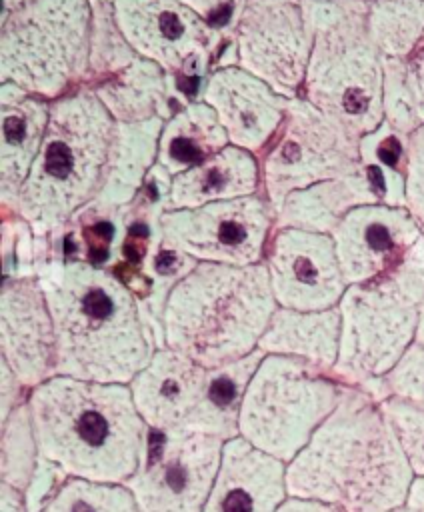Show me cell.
I'll use <instances>...</instances> for the list:
<instances>
[{"label": "cell", "instance_id": "cell-14", "mask_svg": "<svg viewBox=\"0 0 424 512\" xmlns=\"http://www.w3.org/2000/svg\"><path fill=\"white\" fill-rule=\"evenodd\" d=\"M120 32L144 58L174 76L206 74L220 28L180 0H112Z\"/></svg>", "mask_w": 424, "mask_h": 512}, {"label": "cell", "instance_id": "cell-41", "mask_svg": "<svg viewBox=\"0 0 424 512\" xmlns=\"http://www.w3.org/2000/svg\"><path fill=\"white\" fill-rule=\"evenodd\" d=\"M0 512H28L24 492L0 482Z\"/></svg>", "mask_w": 424, "mask_h": 512}, {"label": "cell", "instance_id": "cell-16", "mask_svg": "<svg viewBox=\"0 0 424 512\" xmlns=\"http://www.w3.org/2000/svg\"><path fill=\"white\" fill-rule=\"evenodd\" d=\"M422 234L424 230L406 206L366 204L348 212L330 236L350 286L388 276Z\"/></svg>", "mask_w": 424, "mask_h": 512}, {"label": "cell", "instance_id": "cell-6", "mask_svg": "<svg viewBox=\"0 0 424 512\" xmlns=\"http://www.w3.org/2000/svg\"><path fill=\"white\" fill-rule=\"evenodd\" d=\"M314 44L300 96L362 138L384 122V58L368 32V0H304Z\"/></svg>", "mask_w": 424, "mask_h": 512}, {"label": "cell", "instance_id": "cell-3", "mask_svg": "<svg viewBox=\"0 0 424 512\" xmlns=\"http://www.w3.org/2000/svg\"><path fill=\"white\" fill-rule=\"evenodd\" d=\"M40 454L68 476L124 484L142 464L150 428L130 386L52 376L30 390Z\"/></svg>", "mask_w": 424, "mask_h": 512}, {"label": "cell", "instance_id": "cell-39", "mask_svg": "<svg viewBox=\"0 0 424 512\" xmlns=\"http://www.w3.org/2000/svg\"><path fill=\"white\" fill-rule=\"evenodd\" d=\"M180 2L192 8L194 12H198L200 16H204L210 24L218 28L216 20L222 16V12L236 8V14H238L244 0H180Z\"/></svg>", "mask_w": 424, "mask_h": 512}, {"label": "cell", "instance_id": "cell-34", "mask_svg": "<svg viewBox=\"0 0 424 512\" xmlns=\"http://www.w3.org/2000/svg\"><path fill=\"white\" fill-rule=\"evenodd\" d=\"M380 408L414 476H424V408L394 396L380 400Z\"/></svg>", "mask_w": 424, "mask_h": 512}, {"label": "cell", "instance_id": "cell-12", "mask_svg": "<svg viewBox=\"0 0 424 512\" xmlns=\"http://www.w3.org/2000/svg\"><path fill=\"white\" fill-rule=\"evenodd\" d=\"M230 44L236 66L286 98L300 96L314 44L304 0H244Z\"/></svg>", "mask_w": 424, "mask_h": 512}, {"label": "cell", "instance_id": "cell-25", "mask_svg": "<svg viewBox=\"0 0 424 512\" xmlns=\"http://www.w3.org/2000/svg\"><path fill=\"white\" fill-rule=\"evenodd\" d=\"M162 126V116L144 122H116L106 180L98 198L92 202L94 206L120 210L140 196L158 162Z\"/></svg>", "mask_w": 424, "mask_h": 512}, {"label": "cell", "instance_id": "cell-30", "mask_svg": "<svg viewBox=\"0 0 424 512\" xmlns=\"http://www.w3.org/2000/svg\"><path fill=\"white\" fill-rule=\"evenodd\" d=\"M410 136L382 122L360 138V170L370 180L380 204L404 206Z\"/></svg>", "mask_w": 424, "mask_h": 512}, {"label": "cell", "instance_id": "cell-21", "mask_svg": "<svg viewBox=\"0 0 424 512\" xmlns=\"http://www.w3.org/2000/svg\"><path fill=\"white\" fill-rule=\"evenodd\" d=\"M50 120V102L12 82H0V202L16 212L20 190L40 152Z\"/></svg>", "mask_w": 424, "mask_h": 512}, {"label": "cell", "instance_id": "cell-4", "mask_svg": "<svg viewBox=\"0 0 424 512\" xmlns=\"http://www.w3.org/2000/svg\"><path fill=\"white\" fill-rule=\"evenodd\" d=\"M276 308L264 262H198L166 298L162 340L204 368H216L258 350Z\"/></svg>", "mask_w": 424, "mask_h": 512}, {"label": "cell", "instance_id": "cell-44", "mask_svg": "<svg viewBox=\"0 0 424 512\" xmlns=\"http://www.w3.org/2000/svg\"><path fill=\"white\" fill-rule=\"evenodd\" d=\"M24 2H28V0H2V14H6V12H10V10L22 6Z\"/></svg>", "mask_w": 424, "mask_h": 512}, {"label": "cell", "instance_id": "cell-7", "mask_svg": "<svg viewBox=\"0 0 424 512\" xmlns=\"http://www.w3.org/2000/svg\"><path fill=\"white\" fill-rule=\"evenodd\" d=\"M92 0H28L2 14L0 82L54 102L90 72Z\"/></svg>", "mask_w": 424, "mask_h": 512}, {"label": "cell", "instance_id": "cell-13", "mask_svg": "<svg viewBox=\"0 0 424 512\" xmlns=\"http://www.w3.org/2000/svg\"><path fill=\"white\" fill-rule=\"evenodd\" d=\"M224 442L184 428L152 430L142 464L124 482L140 512H202L222 462Z\"/></svg>", "mask_w": 424, "mask_h": 512}, {"label": "cell", "instance_id": "cell-40", "mask_svg": "<svg viewBox=\"0 0 424 512\" xmlns=\"http://www.w3.org/2000/svg\"><path fill=\"white\" fill-rule=\"evenodd\" d=\"M276 512H346V510L336 504H330V502L288 494V498L280 504V508Z\"/></svg>", "mask_w": 424, "mask_h": 512}, {"label": "cell", "instance_id": "cell-31", "mask_svg": "<svg viewBox=\"0 0 424 512\" xmlns=\"http://www.w3.org/2000/svg\"><path fill=\"white\" fill-rule=\"evenodd\" d=\"M368 32L382 58H406L424 36V0H368Z\"/></svg>", "mask_w": 424, "mask_h": 512}, {"label": "cell", "instance_id": "cell-45", "mask_svg": "<svg viewBox=\"0 0 424 512\" xmlns=\"http://www.w3.org/2000/svg\"><path fill=\"white\" fill-rule=\"evenodd\" d=\"M410 140H412V142H416V144H422V146H424V126H422L420 130H416V132L410 136Z\"/></svg>", "mask_w": 424, "mask_h": 512}, {"label": "cell", "instance_id": "cell-32", "mask_svg": "<svg viewBox=\"0 0 424 512\" xmlns=\"http://www.w3.org/2000/svg\"><path fill=\"white\" fill-rule=\"evenodd\" d=\"M40 456L32 414L28 402H24L0 424V482L24 492Z\"/></svg>", "mask_w": 424, "mask_h": 512}, {"label": "cell", "instance_id": "cell-8", "mask_svg": "<svg viewBox=\"0 0 424 512\" xmlns=\"http://www.w3.org/2000/svg\"><path fill=\"white\" fill-rule=\"evenodd\" d=\"M342 394L344 384L332 372L300 358L264 354L242 400L238 436L288 464Z\"/></svg>", "mask_w": 424, "mask_h": 512}, {"label": "cell", "instance_id": "cell-37", "mask_svg": "<svg viewBox=\"0 0 424 512\" xmlns=\"http://www.w3.org/2000/svg\"><path fill=\"white\" fill-rule=\"evenodd\" d=\"M404 206L424 230V146L410 140Z\"/></svg>", "mask_w": 424, "mask_h": 512}, {"label": "cell", "instance_id": "cell-22", "mask_svg": "<svg viewBox=\"0 0 424 512\" xmlns=\"http://www.w3.org/2000/svg\"><path fill=\"white\" fill-rule=\"evenodd\" d=\"M262 190L256 154L228 144L202 164L176 174L168 188V210L198 208L218 200H234Z\"/></svg>", "mask_w": 424, "mask_h": 512}, {"label": "cell", "instance_id": "cell-35", "mask_svg": "<svg viewBox=\"0 0 424 512\" xmlns=\"http://www.w3.org/2000/svg\"><path fill=\"white\" fill-rule=\"evenodd\" d=\"M378 402L394 396L424 408V344L414 342L398 364L368 390Z\"/></svg>", "mask_w": 424, "mask_h": 512}, {"label": "cell", "instance_id": "cell-2", "mask_svg": "<svg viewBox=\"0 0 424 512\" xmlns=\"http://www.w3.org/2000/svg\"><path fill=\"white\" fill-rule=\"evenodd\" d=\"M414 472L380 402L344 386L332 414L286 464L290 496L336 504L346 512H392L406 502Z\"/></svg>", "mask_w": 424, "mask_h": 512}, {"label": "cell", "instance_id": "cell-24", "mask_svg": "<svg viewBox=\"0 0 424 512\" xmlns=\"http://www.w3.org/2000/svg\"><path fill=\"white\" fill-rule=\"evenodd\" d=\"M366 204L380 200L366 174L356 170L288 194L276 210V228L332 234L348 212Z\"/></svg>", "mask_w": 424, "mask_h": 512}, {"label": "cell", "instance_id": "cell-19", "mask_svg": "<svg viewBox=\"0 0 424 512\" xmlns=\"http://www.w3.org/2000/svg\"><path fill=\"white\" fill-rule=\"evenodd\" d=\"M206 376L202 364L160 346L128 386L148 428L164 432L186 426L202 400Z\"/></svg>", "mask_w": 424, "mask_h": 512}, {"label": "cell", "instance_id": "cell-1", "mask_svg": "<svg viewBox=\"0 0 424 512\" xmlns=\"http://www.w3.org/2000/svg\"><path fill=\"white\" fill-rule=\"evenodd\" d=\"M56 332V374L130 384L164 346L140 296L106 266L48 258L36 268Z\"/></svg>", "mask_w": 424, "mask_h": 512}, {"label": "cell", "instance_id": "cell-43", "mask_svg": "<svg viewBox=\"0 0 424 512\" xmlns=\"http://www.w3.org/2000/svg\"><path fill=\"white\" fill-rule=\"evenodd\" d=\"M418 344H424V300L418 306V328H416V340Z\"/></svg>", "mask_w": 424, "mask_h": 512}, {"label": "cell", "instance_id": "cell-10", "mask_svg": "<svg viewBox=\"0 0 424 512\" xmlns=\"http://www.w3.org/2000/svg\"><path fill=\"white\" fill-rule=\"evenodd\" d=\"M360 170V138L302 96L290 98L284 122L260 158L262 194L274 208L288 194Z\"/></svg>", "mask_w": 424, "mask_h": 512}, {"label": "cell", "instance_id": "cell-15", "mask_svg": "<svg viewBox=\"0 0 424 512\" xmlns=\"http://www.w3.org/2000/svg\"><path fill=\"white\" fill-rule=\"evenodd\" d=\"M264 264L280 308L328 310L348 288L330 234L274 228Z\"/></svg>", "mask_w": 424, "mask_h": 512}, {"label": "cell", "instance_id": "cell-46", "mask_svg": "<svg viewBox=\"0 0 424 512\" xmlns=\"http://www.w3.org/2000/svg\"><path fill=\"white\" fill-rule=\"evenodd\" d=\"M392 512H414V510H412V508H408V506H406V504H402V506H398V508H394V510H392Z\"/></svg>", "mask_w": 424, "mask_h": 512}, {"label": "cell", "instance_id": "cell-9", "mask_svg": "<svg viewBox=\"0 0 424 512\" xmlns=\"http://www.w3.org/2000/svg\"><path fill=\"white\" fill-rule=\"evenodd\" d=\"M418 306L384 280L350 284L338 304L340 348L332 376L368 390L416 340Z\"/></svg>", "mask_w": 424, "mask_h": 512}, {"label": "cell", "instance_id": "cell-28", "mask_svg": "<svg viewBox=\"0 0 424 512\" xmlns=\"http://www.w3.org/2000/svg\"><path fill=\"white\" fill-rule=\"evenodd\" d=\"M262 358L264 352L258 348L240 360L208 368L202 400L188 418L184 430L212 434L222 440L236 438L242 400Z\"/></svg>", "mask_w": 424, "mask_h": 512}, {"label": "cell", "instance_id": "cell-17", "mask_svg": "<svg viewBox=\"0 0 424 512\" xmlns=\"http://www.w3.org/2000/svg\"><path fill=\"white\" fill-rule=\"evenodd\" d=\"M0 360L30 390L56 376V332L36 276L2 278Z\"/></svg>", "mask_w": 424, "mask_h": 512}, {"label": "cell", "instance_id": "cell-18", "mask_svg": "<svg viewBox=\"0 0 424 512\" xmlns=\"http://www.w3.org/2000/svg\"><path fill=\"white\" fill-rule=\"evenodd\" d=\"M222 122L230 144L262 154L280 130L290 98L240 66L214 68L200 90Z\"/></svg>", "mask_w": 424, "mask_h": 512}, {"label": "cell", "instance_id": "cell-33", "mask_svg": "<svg viewBox=\"0 0 424 512\" xmlns=\"http://www.w3.org/2000/svg\"><path fill=\"white\" fill-rule=\"evenodd\" d=\"M40 512H140L126 484L70 476Z\"/></svg>", "mask_w": 424, "mask_h": 512}, {"label": "cell", "instance_id": "cell-26", "mask_svg": "<svg viewBox=\"0 0 424 512\" xmlns=\"http://www.w3.org/2000/svg\"><path fill=\"white\" fill-rule=\"evenodd\" d=\"M258 348L264 354L306 360L332 372L340 348V310L276 308Z\"/></svg>", "mask_w": 424, "mask_h": 512}, {"label": "cell", "instance_id": "cell-23", "mask_svg": "<svg viewBox=\"0 0 424 512\" xmlns=\"http://www.w3.org/2000/svg\"><path fill=\"white\" fill-rule=\"evenodd\" d=\"M174 78L156 62L136 56L122 68L82 84L90 88L116 122H144L172 116Z\"/></svg>", "mask_w": 424, "mask_h": 512}, {"label": "cell", "instance_id": "cell-20", "mask_svg": "<svg viewBox=\"0 0 424 512\" xmlns=\"http://www.w3.org/2000/svg\"><path fill=\"white\" fill-rule=\"evenodd\" d=\"M286 498V464L236 436L224 442L202 512H276Z\"/></svg>", "mask_w": 424, "mask_h": 512}, {"label": "cell", "instance_id": "cell-36", "mask_svg": "<svg viewBox=\"0 0 424 512\" xmlns=\"http://www.w3.org/2000/svg\"><path fill=\"white\" fill-rule=\"evenodd\" d=\"M70 476L52 460L40 456L38 468L24 490L28 512H40Z\"/></svg>", "mask_w": 424, "mask_h": 512}, {"label": "cell", "instance_id": "cell-29", "mask_svg": "<svg viewBox=\"0 0 424 512\" xmlns=\"http://www.w3.org/2000/svg\"><path fill=\"white\" fill-rule=\"evenodd\" d=\"M384 122L412 136L424 126V36L406 58H384Z\"/></svg>", "mask_w": 424, "mask_h": 512}, {"label": "cell", "instance_id": "cell-42", "mask_svg": "<svg viewBox=\"0 0 424 512\" xmlns=\"http://www.w3.org/2000/svg\"><path fill=\"white\" fill-rule=\"evenodd\" d=\"M404 504L414 512H424V476H414Z\"/></svg>", "mask_w": 424, "mask_h": 512}, {"label": "cell", "instance_id": "cell-38", "mask_svg": "<svg viewBox=\"0 0 424 512\" xmlns=\"http://www.w3.org/2000/svg\"><path fill=\"white\" fill-rule=\"evenodd\" d=\"M28 396L30 388H26L10 366L0 360V424L6 422L18 406L28 402Z\"/></svg>", "mask_w": 424, "mask_h": 512}, {"label": "cell", "instance_id": "cell-11", "mask_svg": "<svg viewBox=\"0 0 424 512\" xmlns=\"http://www.w3.org/2000/svg\"><path fill=\"white\" fill-rule=\"evenodd\" d=\"M274 228L276 212L264 194L164 210L158 218L160 240L166 246L196 262L230 266L264 262Z\"/></svg>", "mask_w": 424, "mask_h": 512}, {"label": "cell", "instance_id": "cell-27", "mask_svg": "<svg viewBox=\"0 0 424 512\" xmlns=\"http://www.w3.org/2000/svg\"><path fill=\"white\" fill-rule=\"evenodd\" d=\"M228 144V134L216 112L204 100H190L164 120L156 164L174 178L202 164Z\"/></svg>", "mask_w": 424, "mask_h": 512}, {"label": "cell", "instance_id": "cell-5", "mask_svg": "<svg viewBox=\"0 0 424 512\" xmlns=\"http://www.w3.org/2000/svg\"><path fill=\"white\" fill-rule=\"evenodd\" d=\"M114 136L116 120L90 88L50 102L48 128L14 214L48 234L88 208L104 186Z\"/></svg>", "mask_w": 424, "mask_h": 512}]
</instances>
